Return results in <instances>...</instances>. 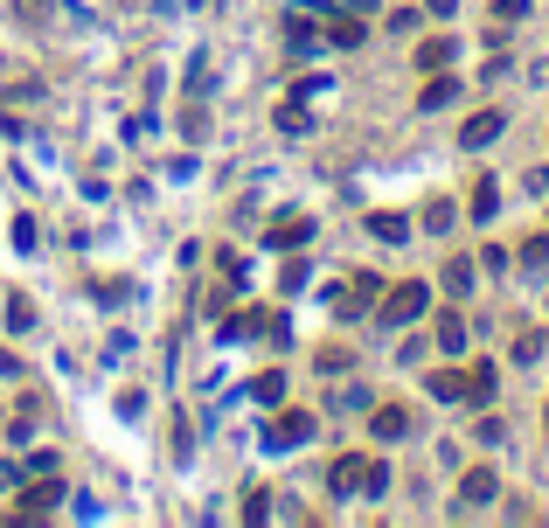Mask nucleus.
Returning a JSON list of instances; mask_svg holds the SVG:
<instances>
[{"mask_svg": "<svg viewBox=\"0 0 549 528\" xmlns=\"http://www.w3.org/2000/svg\"><path fill=\"white\" fill-rule=\"evenodd\" d=\"M494 209H501V188H494V181L480 174V181H473V223H487Z\"/></svg>", "mask_w": 549, "mask_h": 528, "instance_id": "18", "label": "nucleus"}, {"mask_svg": "<svg viewBox=\"0 0 549 528\" xmlns=\"http://www.w3.org/2000/svg\"><path fill=\"white\" fill-rule=\"evenodd\" d=\"M313 237V216H285V223H272V251H299Z\"/></svg>", "mask_w": 549, "mask_h": 528, "instance_id": "10", "label": "nucleus"}, {"mask_svg": "<svg viewBox=\"0 0 549 528\" xmlns=\"http://www.w3.org/2000/svg\"><path fill=\"white\" fill-rule=\"evenodd\" d=\"M49 14V0H21V21H42Z\"/></svg>", "mask_w": 549, "mask_h": 528, "instance_id": "27", "label": "nucleus"}, {"mask_svg": "<svg viewBox=\"0 0 549 528\" xmlns=\"http://www.w3.org/2000/svg\"><path fill=\"white\" fill-rule=\"evenodd\" d=\"M285 49H292V56H313V28H306V21H285Z\"/></svg>", "mask_w": 549, "mask_h": 528, "instance_id": "21", "label": "nucleus"}, {"mask_svg": "<svg viewBox=\"0 0 549 528\" xmlns=\"http://www.w3.org/2000/svg\"><path fill=\"white\" fill-rule=\"evenodd\" d=\"M543 424H549V410H543Z\"/></svg>", "mask_w": 549, "mask_h": 528, "instance_id": "29", "label": "nucleus"}, {"mask_svg": "<svg viewBox=\"0 0 549 528\" xmlns=\"http://www.w3.org/2000/svg\"><path fill=\"white\" fill-rule=\"evenodd\" d=\"M0 487H7V473H0Z\"/></svg>", "mask_w": 549, "mask_h": 528, "instance_id": "28", "label": "nucleus"}, {"mask_svg": "<svg viewBox=\"0 0 549 528\" xmlns=\"http://www.w3.org/2000/svg\"><path fill=\"white\" fill-rule=\"evenodd\" d=\"M362 35H369V28H362L355 14H334V21H327V42H334V49H362Z\"/></svg>", "mask_w": 549, "mask_h": 528, "instance_id": "14", "label": "nucleus"}, {"mask_svg": "<svg viewBox=\"0 0 549 528\" xmlns=\"http://www.w3.org/2000/svg\"><path fill=\"white\" fill-rule=\"evenodd\" d=\"M522 264H529V271H549V230H543V237H529V244H522Z\"/></svg>", "mask_w": 549, "mask_h": 528, "instance_id": "23", "label": "nucleus"}, {"mask_svg": "<svg viewBox=\"0 0 549 528\" xmlns=\"http://www.w3.org/2000/svg\"><path fill=\"white\" fill-rule=\"evenodd\" d=\"M383 299V278L376 271H355V285H348V299H334L341 313H362V306H376Z\"/></svg>", "mask_w": 549, "mask_h": 528, "instance_id": "8", "label": "nucleus"}, {"mask_svg": "<svg viewBox=\"0 0 549 528\" xmlns=\"http://www.w3.org/2000/svg\"><path fill=\"white\" fill-rule=\"evenodd\" d=\"M265 327H272V313H258V306H244V313H237V320L223 327V341H251V334H265Z\"/></svg>", "mask_w": 549, "mask_h": 528, "instance_id": "16", "label": "nucleus"}, {"mask_svg": "<svg viewBox=\"0 0 549 528\" xmlns=\"http://www.w3.org/2000/svg\"><path fill=\"white\" fill-rule=\"evenodd\" d=\"M424 230H452V202H431L424 209Z\"/></svg>", "mask_w": 549, "mask_h": 528, "instance_id": "24", "label": "nucleus"}, {"mask_svg": "<svg viewBox=\"0 0 549 528\" xmlns=\"http://www.w3.org/2000/svg\"><path fill=\"white\" fill-rule=\"evenodd\" d=\"M306 438H313V410H278L272 431H265L272 452H292V445H306Z\"/></svg>", "mask_w": 549, "mask_h": 528, "instance_id": "2", "label": "nucleus"}, {"mask_svg": "<svg viewBox=\"0 0 549 528\" xmlns=\"http://www.w3.org/2000/svg\"><path fill=\"white\" fill-rule=\"evenodd\" d=\"M369 431H376V438H404V431H411V410H404V403H383V410L369 417Z\"/></svg>", "mask_w": 549, "mask_h": 528, "instance_id": "13", "label": "nucleus"}, {"mask_svg": "<svg viewBox=\"0 0 549 528\" xmlns=\"http://www.w3.org/2000/svg\"><path fill=\"white\" fill-rule=\"evenodd\" d=\"M369 230H376L383 244H404V237H411V223H404L397 209H369Z\"/></svg>", "mask_w": 549, "mask_h": 528, "instance_id": "15", "label": "nucleus"}, {"mask_svg": "<svg viewBox=\"0 0 549 528\" xmlns=\"http://www.w3.org/2000/svg\"><path fill=\"white\" fill-rule=\"evenodd\" d=\"M501 494V480H494V466H473L466 480H459V508H487Z\"/></svg>", "mask_w": 549, "mask_h": 528, "instance_id": "5", "label": "nucleus"}, {"mask_svg": "<svg viewBox=\"0 0 549 528\" xmlns=\"http://www.w3.org/2000/svg\"><path fill=\"white\" fill-rule=\"evenodd\" d=\"M452 56H459V42H452V35H431V42H417V70H452Z\"/></svg>", "mask_w": 549, "mask_h": 528, "instance_id": "9", "label": "nucleus"}, {"mask_svg": "<svg viewBox=\"0 0 549 528\" xmlns=\"http://www.w3.org/2000/svg\"><path fill=\"white\" fill-rule=\"evenodd\" d=\"M251 390H258V403H285V376H278V369H265Z\"/></svg>", "mask_w": 549, "mask_h": 528, "instance_id": "22", "label": "nucleus"}, {"mask_svg": "<svg viewBox=\"0 0 549 528\" xmlns=\"http://www.w3.org/2000/svg\"><path fill=\"white\" fill-rule=\"evenodd\" d=\"M445 292H452V299H466V292H473V264H466V258L445 264Z\"/></svg>", "mask_w": 549, "mask_h": 528, "instance_id": "19", "label": "nucleus"}, {"mask_svg": "<svg viewBox=\"0 0 549 528\" xmlns=\"http://www.w3.org/2000/svg\"><path fill=\"white\" fill-rule=\"evenodd\" d=\"M431 341H438L445 355H466V341H473V334H466V313H438V320H431Z\"/></svg>", "mask_w": 549, "mask_h": 528, "instance_id": "7", "label": "nucleus"}, {"mask_svg": "<svg viewBox=\"0 0 549 528\" xmlns=\"http://www.w3.org/2000/svg\"><path fill=\"white\" fill-rule=\"evenodd\" d=\"M49 508H63V480L56 473H35V487L21 494V515H49Z\"/></svg>", "mask_w": 549, "mask_h": 528, "instance_id": "6", "label": "nucleus"}, {"mask_svg": "<svg viewBox=\"0 0 549 528\" xmlns=\"http://www.w3.org/2000/svg\"><path fill=\"white\" fill-rule=\"evenodd\" d=\"M529 14V0H494V21H522Z\"/></svg>", "mask_w": 549, "mask_h": 528, "instance_id": "26", "label": "nucleus"}, {"mask_svg": "<svg viewBox=\"0 0 549 528\" xmlns=\"http://www.w3.org/2000/svg\"><path fill=\"white\" fill-rule=\"evenodd\" d=\"M424 306H431V285H424V278H404V285H390V292H383V327H411Z\"/></svg>", "mask_w": 549, "mask_h": 528, "instance_id": "1", "label": "nucleus"}, {"mask_svg": "<svg viewBox=\"0 0 549 528\" xmlns=\"http://www.w3.org/2000/svg\"><path fill=\"white\" fill-rule=\"evenodd\" d=\"M466 390H473L466 369H438V376H431V396H445V403H466Z\"/></svg>", "mask_w": 549, "mask_h": 528, "instance_id": "17", "label": "nucleus"}, {"mask_svg": "<svg viewBox=\"0 0 549 528\" xmlns=\"http://www.w3.org/2000/svg\"><path fill=\"white\" fill-rule=\"evenodd\" d=\"M7 327H14V334H28V327H35V299H21V292H14V299H7Z\"/></svg>", "mask_w": 549, "mask_h": 528, "instance_id": "20", "label": "nucleus"}, {"mask_svg": "<svg viewBox=\"0 0 549 528\" xmlns=\"http://www.w3.org/2000/svg\"><path fill=\"white\" fill-rule=\"evenodd\" d=\"M272 515V501H265V487H251V501H244V522H265Z\"/></svg>", "mask_w": 549, "mask_h": 528, "instance_id": "25", "label": "nucleus"}, {"mask_svg": "<svg viewBox=\"0 0 549 528\" xmlns=\"http://www.w3.org/2000/svg\"><path fill=\"white\" fill-rule=\"evenodd\" d=\"M501 126H508L501 112H473V119L459 126V146H466V153H480V146H494V139H501Z\"/></svg>", "mask_w": 549, "mask_h": 528, "instance_id": "3", "label": "nucleus"}, {"mask_svg": "<svg viewBox=\"0 0 549 528\" xmlns=\"http://www.w3.org/2000/svg\"><path fill=\"white\" fill-rule=\"evenodd\" d=\"M369 466H376V459H355V452H348V459H334L327 487H334V494H362V487H369Z\"/></svg>", "mask_w": 549, "mask_h": 528, "instance_id": "4", "label": "nucleus"}, {"mask_svg": "<svg viewBox=\"0 0 549 528\" xmlns=\"http://www.w3.org/2000/svg\"><path fill=\"white\" fill-rule=\"evenodd\" d=\"M466 383H473V390H466V403H494V390H501V369H494V362H473V369H466Z\"/></svg>", "mask_w": 549, "mask_h": 528, "instance_id": "11", "label": "nucleus"}, {"mask_svg": "<svg viewBox=\"0 0 549 528\" xmlns=\"http://www.w3.org/2000/svg\"><path fill=\"white\" fill-rule=\"evenodd\" d=\"M424 112H445V105H459V84L445 77V70H431V84H424V98H417Z\"/></svg>", "mask_w": 549, "mask_h": 528, "instance_id": "12", "label": "nucleus"}]
</instances>
